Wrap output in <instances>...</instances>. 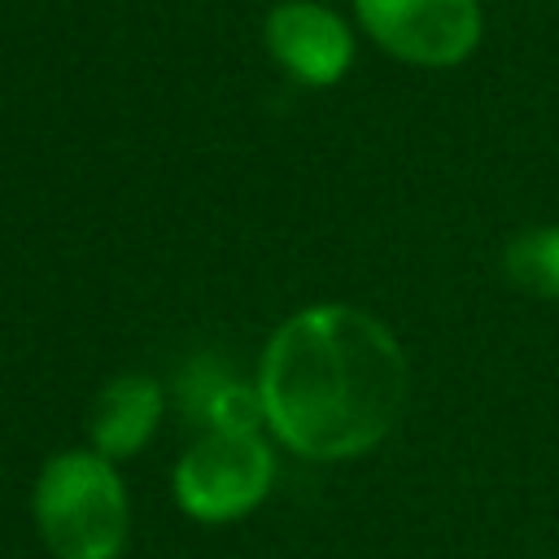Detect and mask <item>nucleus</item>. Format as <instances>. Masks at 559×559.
<instances>
[{
	"instance_id": "obj_1",
	"label": "nucleus",
	"mask_w": 559,
	"mask_h": 559,
	"mask_svg": "<svg viewBox=\"0 0 559 559\" xmlns=\"http://www.w3.org/2000/svg\"><path fill=\"white\" fill-rule=\"evenodd\" d=\"M253 384L275 445L306 463H349L397 428L411 362L367 306L310 301L275 323Z\"/></svg>"
},
{
	"instance_id": "obj_2",
	"label": "nucleus",
	"mask_w": 559,
	"mask_h": 559,
	"mask_svg": "<svg viewBox=\"0 0 559 559\" xmlns=\"http://www.w3.org/2000/svg\"><path fill=\"white\" fill-rule=\"evenodd\" d=\"M31 524L52 559H122L131 542V493L122 463L92 445L48 454L31 485Z\"/></svg>"
},
{
	"instance_id": "obj_3",
	"label": "nucleus",
	"mask_w": 559,
	"mask_h": 559,
	"mask_svg": "<svg viewBox=\"0 0 559 559\" xmlns=\"http://www.w3.org/2000/svg\"><path fill=\"white\" fill-rule=\"evenodd\" d=\"M275 472L266 428H201L170 467V498L192 524H236L271 498Z\"/></svg>"
},
{
	"instance_id": "obj_4",
	"label": "nucleus",
	"mask_w": 559,
	"mask_h": 559,
	"mask_svg": "<svg viewBox=\"0 0 559 559\" xmlns=\"http://www.w3.org/2000/svg\"><path fill=\"white\" fill-rule=\"evenodd\" d=\"M354 17L380 52L419 70L463 66L485 35L480 0H354Z\"/></svg>"
},
{
	"instance_id": "obj_5",
	"label": "nucleus",
	"mask_w": 559,
	"mask_h": 559,
	"mask_svg": "<svg viewBox=\"0 0 559 559\" xmlns=\"http://www.w3.org/2000/svg\"><path fill=\"white\" fill-rule=\"evenodd\" d=\"M262 44L297 87H336L358 52L349 22L319 0H280L262 22Z\"/></svg>"
},
{
	"instance_id": "obj_6",
	"label": "nucleus",
	"mask_w": 559,
	"mask_h": 559,
	"mask_svg": "<svg viewBox=\"0 0 559 559\" xmlns=\"http://www.w3.org/2000/svg\"><path fill=\"white\" fill-rule=\"evenodd\" d=\"M166 415V389L148 371L109 376L87 406V445L114 463H131L148 450Z\"/></svg>"
},
{
	"instance_id": "obj_7",
	"label": "nucleus",
	"mask_w": 559,
	"mask_h": 559,
	"mask_svg": "<svg viewBox=\"0 0 559 559\" xmlns=\"http://www.w3.org/2000/svg\"><path fill=\"white\" fill-rule=\"evenodd\" d=\"M502 275L511 288L528 297L559 301V223H537L515 231L502 249Z\"/></svg>"
}]
</instances>
